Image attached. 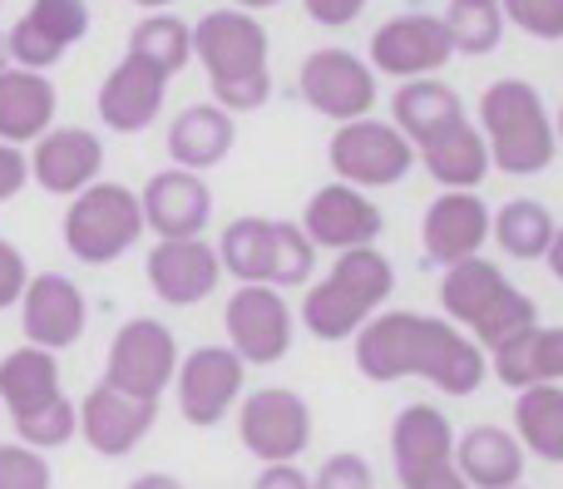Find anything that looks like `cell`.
Wrapping results in <instances>:
<instances>
[{
    "mask_svg": "<svg viewBox=\"0 0 563 489\" xmlns=\"http://www.w3.org/2000/svg\"><path fill=\"white\" fill-rule=\"evenodd\" d=\"M25 184H30V158H25V148L0 144V203H10V198H15Z\"/></svg>",
    "mask_w": 563,
    "mask_h": 489,
    "instance_id": "44",
    "label": "cell"
},
{
    "mask_svg": "<svg viewBox=\"0 0 563 489\" xmlns=\"http://www.w3.org/2000/svg\"><path fill=\"white\" fill-rule=\"evenodd\" d=\"M301 5H307V15L317 20V25L346 30L351 20H361V10H366L371 0H301Z\"/></svg>",
    "mask_w": 563,
    "mask_h": 489,
    "instance_id": "43",
    "label": "cell"
},
{
    "mask_svg": "<svg viewBox=\"0 0 563 489\" xmlns=\"http://www.w3.org/2000/svg\"><path fill=\"white\" fill-rule=\"evenodd\" d=\"M416 164H426V174L440 188H455V193H479V184L489 178V148L470 119H455L450 129H440L430 144L416 148Z\"/></svg>",
    "mask_w": 563,
    "mask_h": 489,
    "instance_id": "26",
    "label": "cell"
},
{
    "mask_svg": "<svg viewBox=\"0 0 563 489\" xmlns=\"http://www.w3.org/2000/svg\"><path fill=\"white\" fill-rule=\"evenodd\" d=\"M218 263L238 287L267 282V273H273V218H233L218 237Z\"/></svg>",
    "mask_w": 563,
    "mask_h": 489,
    "instance_id": "32",
    "label": "cell"
},
{
    "mask_svg": "<svg viewBox=\"0 0 563 489\" xmlns=\"http://www.w3.org/2000/svg\"><path fill=\"white\" fill-rule=\"evenodd\" d=\"M505 20L534 40H563V0H499Z\"/></svg>",
    "mask_w": 563,
    "mask_h": 489,
    "instance_id": "40",
    "label": "cell"
},
{
    "mask_svg": "<svg viewBox=\"0 0 563 489\" xmlns=\"http://www.w3.org/2000/svg\"><path fill=\"white\" fill-rule=\"evenodd\" d=\"M55 396H65L55 352L25 342V346H15V352L0 356V411H5L10 421L40 411V405H49Z\"/></svg>",
    "mask_w": 563,
    "mask_h": 489,
    "instance_id": "28",
    "label": "cell"
},
{
    "mask_svg": "<svg viewBox=\"0 0 563 489\" xmlns=\"http://www.w3.org/2000/svg\"><path fill=\"white\" fill-rule=\"evenodd\" d=\"M327 164L336 174V184L376 193V188H396L416 168V144L390 119L366 114L351 119V124H336V134L327 144Z\"/></svg>",
    "mask_w": 563,
    "mask_h": 489,
    "instance_id": "7",
    "label": "cell"
},
{
    "mask_svg": "<svg viewBox=\"0 0 563 489\" xmlns=\"http://www.w3.org/2000/svg\"><path fill=\"white\" fill-rule=\"evenodd\" d=\"M238 441L263 465H291L311 445V405L291 386H263L238 401Z\"/></svg>",
    "mask_w": 563,
    "mask_h": 489,
    "instance_id": "10",
    "label": "cell"
},
{
    "mask_svg": "<svg viewBox=\"0 0 563 489\" xmlns=\"http://www.w3.org/2000/svg\"><path fill=\"white\" fill-rule=\"evenodd\" d=\"M247 386V366L238 362L233 346H194L174 371V396L178 415L198 431H213L228 421V411H238Z\"/></svg>",
    "mask_w": 563,
    "mask_h": 489,
    "instance_id": "12",
    "label": "cell"
},
{
    "mask_svg": "<svg viewBox=\"0 0 563 489\" xmlns=\"http://www.w3.org/2000/svg\"><path fill=\"white\" fill-rule=\"evenodd\" d=\"M0 421H5V411H0Z\"/></svg>",
    "mask_w": 563,
    "mask_h": 489,
    "instance_id": "54",
    "label": "cell"
},
{
    "mask_svg": "<svg viewBox=\"0 0 563 489\" xmlns=\"http://www.w3.org/2000/svg\"><path fill=\"white\" fill-rule=\"evenodd\" d=\"M515 441L544 465H563V381L529 386L515 401Z\"/></svg>",
    "mask_w": 563,
    "mask_h": 489,
    "instance_id": "30",
    "label": "cell"
},
{
    "mask_svg": "<svg viewBox=\"0 0 563 489\" xmlns=\"http://www.w3.org/2000/svg\"><path fill=\"white\" fill-rule=\"evenodd\" d=\"M129 5H139V10H168V5H178V0H129Z\"/></svg>",
    "mask_w": 563,
    "mask_h": 489,
    "instance_id": "50",
    "label": "cell"
},
{
    "mask_svg": "<svg viewBox=\"0 0 563 489\" xmlns=\"http://www.w3.org/2000/svg\"><path fill=\"white\" fill-rule=\"evenodd\" d=\"M406 489H470V485H465V475H460L455 465H440V470H430L426 480H416V485H406Z\"/></svg>",
    "mask_w": 563,
    "mask_h": 489,
    "instance_id": "46",
    "label": "cell"
},
{
    "mask_svg": "<svg viewBox=\"0 0 563 489\" xmlns=\"http://www.w3.org/2000/svg\"><path fill=\"white\" fill-rule=\"evenodd\" d=\"M5 55H10V65H15V69H35V75H49V69L65 59V49H59L55 40H45L25 15H20L15 25L5 30Z\"/></svg>",
    "mask_w": 563,
    "mask_h": 489,
    "instance_id": "38",
    "label": "cell"
},
{
    "mask_svg": "<svg viewBox=\"0 0 563 489\" xmlns=\"http://www.w3.org/2000/svg\"><path fill=\"white\" fill-rule=\"evenodd\" d=\"M445 30L455 55H495L505 40V10L499 5H450Z\"/></svg>",
    "mask_w": 563,
    "mask_h": 489,
    "instance_id": "34",
    "label": "cell"
},
{
    "mask_svg": "<svg viewBox=\"0 0 563 489\" xmlns=\"http://www.w3.org/2000/svg\"><path fill=\"white\" fill-rule=\"evenodd\" d=\"M238 10H247V15H257V10H273V5H282V0H233Z\"/></svg>",
    "mask_w": 563,
    "mask_h": 489,
    "instance_id": "49",
    "label": "cell"
},
{
    "mask_svg": "<svg viewBox=\"0 0 563 489\" xmlns=\"http://www.w3.org/2000/svg\"><path fill=\"white\" fill-rule=\"evenodd\" d=\"M554 138H559V148H563V109H559V119H554Z\"/></svg>",
    "mask_w": 563,
    "mask_h": 489,
    "instance_id": "52",
    "label": "cell"
},
{
    "mask_svg": "<svg viewBox=\"0 0 563 489\" xmlns=\"http://www.w3.org/2000/svg\"><path fill=\"white\" fill-rule=\"evenodd\" d=\"M297 227L311 237L317 253H351V247H376L386 218H380V208L371 203V193L331 178V184H321L317 193L307 198Z\"/></svg>",
    "mask_w": 563,
    "mask_h": 489,
    "instance_id": "14",
    "label": "cell"
},
{
    "mask_svg": "<svg viewBox=\"0 0 563 489\" xmlns=\"http://www.w3.org/2000/svg\"><path fill=\"white\" fill-rule=\"evenodd\" d=\"M455 119H465V104H460V95L440 75L406 79V85L390 95V124H396L416 148L430 144V138H435L440 129H450Z\"/></svg>",
    "mask_w": 563,
    "mask_h": 489,
    "instance_id": "29",
    "label": "cell"
},
{
    "mask_svg": "<svg viewBox=\"0 0 563 489\" xmlns=\"http://www.w3.org/2000/svg\"><path fill=\"white\" fill-rule=\"evenodd\" d=\"M390 460H396L400 489L426 480L440 465H455V425L435 405H406L390 421Z\"/></svg>",
    "mask_w": 563,
    "mask_h": 489,
    "instance_id": "22",
    "label": "cell"
},
{
    "mask_svg": "<svg viewBox=\"0 0 563 489\" xmlns=\"http://www.w3.org/2000/svg\"><path fill=\"white\" fill-rule=\"evenodd\" d=\"M450 5H499V0H450Z\"/></svg>",
    "mask_w": 563,
    "mask_h": 489,
    "instance_id": "51",
    "label": "cell"
},
{
    "mask_svg": "<svg viewBox=\"0 0 563 489\" xmlns=\"http://www.w3.org/2000/svg\"><path fill=\"white\" fill-rule=\"evenodd\" d=\"M25 20L45 40H55L65 55H69V45H79V40L89 35V5L85 0H30Z\"/></svg>",
    "mask_w": 563,
    "mask_h": 489,
    "instance_id": "37",
    "label": "cell"
},
{
    "mask_svg": "<svg viewBox=\"0 0 563 489\" xmlns=\"http://www.w3.org/2000/svg\"><path fill=\"white\" fill-rule=\"evenodd\" d=\"M10 65V55H5V35H0V69H5Z\"/></svg>",
    "mask_w": 563,
    "mask_h": 489,
    "instance_id": "53",
    "label": "cell"
},
{
    "mask_svg": "<svg viewBox=\"0 0 563 489\" xmlns=\"http://www.w3.org/2000/svg\"><path fill=\"white\" fill-rule=\"evenodd\" d=\"M124 55L148 59L154 69H164V75L174 79L178 69H188V59H194V25H184L178 15L154 10V15H144L134 30H129V49H124Z\"/></svg>",
    "mask_w": 563,
    "mask_h": 489,
    "instance_id": "33",
    "label": "cell"
},
{
    "mask_svg": "<svg viewBox=\"0 0 563 489\" xmlns=\"http://www.w3.org/2000/svg\"><path fill=\"white\" fill-rule=\"evenodd\" d=\"M25 158H30V184H40L55 198L85 193V188L99 184V174H104V144H99V134H89V129H79V124L45 129V134L30 144Z\"/></svg>",
    "mask_w": 563,
    "mask_h": 489,
    "instance_id": "17",
    "label": "cell"
},
{
    "mask_svg": "<svg viewBox=\"0 0 563 489\" xmlns=\"http://www.w3.org/2000/svg\"><path fill=\"white\" fill-rule=\"evenodd\" d=\"M164 144H168L174 168L208 174V168H218L228 154H233L238 124H233V114H228V109H218V104H188L184 114H174Z\"/></svg>",
    "mask_w": 563,
    "mask_h": 489,
    "instance_id": "25",
    "label": "cell"
},
{
    "mask_svg": "<svg viewBox=\"0 0 563 489\" xmlns=\"http://www.w3.org/2000/svg\"><path fill=\"white\" fill-rule=\"evenodd\" d=\"M154 421H158V401H139V396L114 391L104 381L79 401V441L95 455H104V460H124L129 451H139L144 435L154 431Z\"/></svg>",
    "mask_w": 563,
    "mask_h": 489,
    "instance_id": "18",
    "label": "cell"
},
{
    "mask_svg": "<svg viewBox=\"0 0 563 489\" xmlns=\"http://www.w3.org/2000/svg\"><path fill=\"white\" fill-rule=\"evenodd\" d=\"M253 489H311V475L301 470L297 460L291 465H263V475L253 480Z\"/></svg>",
    "mask_w": 563,
    "mask_h": 489,
    "instance_id": "45",
    "label": "cell"
},
{
    "mask_svg": "<svg viewBox=\"0 0 563 489\" xmlns=\"http://www.w3.org/2000/svg\"><path fill=\"white\" fill-rule=\"evenodd\" d=\"M489 376H499L515 391L563 381V326H529L499 352H489Z\"/></svg>",
    "mask_w": 563,
    "mask_h": 489,
    "instance_id": "27",
    "label": "cell"
},
{
    "mask_svg": "<svg viewBox=\"0 0 563 489\" xmlns=\"http://www.w3.org/2000/svg\"><path fill=\"white\" fill-rule=\"evenodd\" d=\"M366 65L386 79H426V75H440V69L455 59V45H450V30H445V15H390L386 25H376L371 35V49H366Z\"/></svg>",
    "mask_w": 563,
    "mask_h": 489,
    "instance_id": "13",
    "label": "cell"
},
{
    "mask_svg": "<svg viewBox=\"0 0 563 489\" xmlns=\"http://www.w3.org/2000/svg\"><path fill=\"white\" fill-rule=\"evenodd\" d=\"M89 326V302L65 273H35L20 292V332L30 346L69 352Z\"/></svg>",
    "mask_w": 563,
    "mask_h": 489,
    "instance_id": "16",
    "label": "cell"
},
{
    "mask_svg": "<svg viewBox=\"0 0 563 489\" xmlns=\"http://www.w3.org/2000/svg\"><path fill=\"white\" fill-rule=\"evenodd\" d=\"M25 282H30L25 253H20L15 243H5V237H0V312L20 307V292H25Z\"/></svg>",
    "mask_w": 563,
    "mask_h": 489,
    "instance_id": "42",
    "label": "cell"
},
{
    "mask_svg": "<svg viewBox=\"0 0 563 489\" xmlns=\"http://www.w3.org/2000/svg\"><path fill=\"white\" fill-rule=\"evenodd\" d=\"M223 332L243 366H277L297 342V312L287 307V297L277 287L247 282L228 297Z\"/></svg>",
    "mask_w": 563,
    "mask_h": 489,
    "instance_id": "11",
    "label": "cell"
},
{
    "mask_svg": "<svg viewBox=\"0 0 563 489\" xmlns=\"http://www.w3.org/2000/svg\"><path fill=\"white\" fill-rule=\"evenodd\" d=\"M129 489H188V485L178 480V475H168V470H148V475H134Z\"/></svg>",
    "mask_w": 563,
    "mask_h": 489,
    "instance_id": "47",
    "label": "cell"
},
{
    "mask_svg": "<svg viewBox=\"0 0 563 489\" xmlns=\"http://www.w3.org/2000/svg\"><path fill=\"white\" fill-rule=\"evenodd\" d=\"M297 95L307 99V109H317L331 124H351L366 119L380 99V75L361 55L341 45H321L301 59L297 69Z\"/></svg>",
    "mask_w": 563,
    "mask_h": 489,
    "instance_id": "9",
    "label": "cell"
},
{
    "mask_svg": "<svg viewBox=\"0 0 563 489\" xmlns=\"http://www.w3.org/2000/svg\"><path fill=\"white\" fill-rule=\"evenodd\" d=\"M144 277H148L158 302L198 307L218 292L223 263H218V247L208 243V237H158V243L148 247Z\"/></svg>",
    "mask_w": 563,
    "mask_h": 489,
    "instance_id": "15",
    "label": "cell"
},
{
    "mask_svg": "<svg viewBox=\"0 0 563 489\" xmlns=\"http://www.w3.org/2000/svg\"><path fill=\"white\" fill-rule=\"evenodd\" d=\"M164 99H168L164 69H154L139 55H124L104 75V85H99L95 109H99V119H104L109 134H144V129L164 114Z\"/></svg>",
    "mask_w": 563,
    "mask_h": 489,
    "instance_id": "20",
    "label": "cell"
},
{
    "mask_svg": "<svg viewBox=\"0 0 563 489\" xmlns=\"http://www.w3.org/2000/svg\"><path fill=\"white\" fill-rule=\"evenodd\" d=\"M525 445L505 425H475L455 435V470L465 475L470 489H515L525 485Z\"/></svg>",
    "mask_w": 563,
    "mask_h": 489,
    "instance_id": "24",
    "label": "cell"
},
{
    "mask_svg": "<svg viewBox=\"0 0 563 489\" xmlns=\"http://www.w3.org/2000/svg\"><path fill=\"white\" fill-rule=\"evenodd\" d=\"M317 273V247L297 223H273V273L267 287H301Z\"/></svg>",
    "mask_w": 563,
    "mask_h": 489,
    "instance_id": "36",
    "label": "cell"
},
{
    "mask_svg": "<svg viewBox=\"0 0 563 489\" xmlns=\"http://www.w3.org/2000/svg\"><path fill=\"white\" fill-rule=\"evenodd\" d=\"M311 489H376V470H371L366 455H331V460H321V470L311 475Z\"/></svg>",
    "mask_w": 563,
    "mask_h": 489,
    "instance_id": "41",
    "label": "cell"
},
{
    "mask_svg": "<svg viewBox=\"0 0 563 489\" xmlns=\"http://www.w3.org/2000/svg\"><path fill=\"white\" fill-rule=\"evenodd\" d=\"M554 213L539 198H509L505 208L489 213V237L499 243V253H509L515 263H534V257L549 253L554 243Z\"/></svg>",
    "mask_w": 563,
    "mask_h": 489,
    "instance_id": "31",
    "label": "cell"
},
{
    "mask_svg": "<svg viewBox=\"0 0 563 489\" xmlns=\"http://www.w3.org/2000/svg\"><path fill=\"white\" fill-rule=\"evenodd\" d=\"M79 435V405L69 401V396H55L49 405H40V411L30 415H15V441L30 445V451H59V445H69Z\"/></svg>",
    "mask_w": 563,
    "mask_h": 489,
    "instance_id": "35",
    "label": "cell"
},
{
    "mask_svg": "<svg viewBox=\"0 0 563 489\" xmlns=\"http://www.w3.org/2000/svg\"><path fill=\"white\" fill-rule=\"evenodd\" d=\"M440 307H445V322H455L485 356L499 352L505 342H515L529 326H539L534 297L519 292L489 257H465V263L445 267Z\"/></svg>",
    "mask_w": 563,
    "mask_h": 489,
    "instance_id": "5",
    "label": "cell"
},
{
    "mask_svg": "<svg viewBox=\"0 0 563 489\" xmlns=\"http://www.w3.org/2000/svg\"><path fill=\"white\" fill-rule=\"evenodd\" d=\"M544 263H549V273H554L559 282H563V227H554V243H549Z\"/></svg>",
    "mask_w": 563,
    "mask_h": 489,
    "instance_id": "48",
    "label": "cell"
},
{
    "mask_svg": "<svg viewBox=\"0 0 563 489\" xmlns=\"http://www.w3.org/2000/svg\"><path fill=\"white\" fill-rule=\"evenodd\" d=\"M55 485V470L40 451L20 441H5L0 445V489H49Z\"/></svg>",
    "mask_w": 563,
    "mask_h": 489,
    "instance_id": "39",
    "label": "cell"
},
{
    "mask_svg": "<svg viewBox=\"0 0 563 489\" xmlns=\"http://www.w3.org/2000/svg\"><path fill=\"white\" fill-rule=\"evenodd\" d=\"M273 40L267 25L247 10H208L194 25V59L203 65L208 89H213V104L228 114H253L273 99Z\"/></svg>",
    "mask_w": 563,
    "mask_h": 489,
    "instance_id": "2",
    "label": "cell"
},
{
    "mask_svg": "<svg viewBox=\"0 0 563 489\" xmlns=\"http://www.w3.org/2000/svg\"><path fill=\"white\" fill-rule=\"evenodd\" d=\"M390 292H396V267L380 247H351L336 253L327 277L307 287L301 297V326L317 342H346L376 312H386Z\"/></svg>",
    "mask_w": 563,
    "mask_h": 489,
    "instance_id": "4",
    "label": "cell"
},
{
    "mask_svg": "<svg viewBox=\"0 0 563 489\" xmlns=\"http://www.w3.org/2000/svg\"><path fill=\"white\" fill-rule=\"evenodd\" d=\"M59 237H65L69 257L85 263V267L119 263V257L134 253L139 237H144V208H139V193L129 184L99 178V184H89L85 193L69 198Z\"/></svg>",
    "mask_w": 563,
    "mask_h": 489,
    "instance_id": "6",
    "label": "cell"
},
{
    "mask_svg": "<svg viewBox=\"0 0 563 489\" xmlns=\"http://www.w3.org/2000/svg\"><path fill=\"white\" fill-rule=\"evenodd\" d=\"M489 213H495V208H489L479 193L440 188V198L426 208V223H420L426 263L455 267V263H465V257H479L489 243Z\"/></svg>",
    "mask_w": 563,
    "mask_h": 489,
    "instance_id": "19",
    "label": "cell"
},
{
    "mask_svg": "<svg viewBox=\"0 0 563 489\" xmlns=\"http://www.w3.org/2000/svg\"><path fill=\"white\" fill-rule=\"evenodd\" d=\"M178 362H184L178 336L168 332L158 316H129L114 332V342H109L104 386L139 396V401H158V396L174 386Z\"/></svg>",
    "mask_w": 563,
    "mask_h": 489,
    "instance_id": "8",
    "label": "cell"
},
{
    "mask_svg": "<svg viewBox=\"0 0 563 489\" xmlns=\"http://www.w3.org/2000/svg\"><path fill=\"white\" fill-rule=\"evenodd\" d=\"M139 208H144V233L154 237H203L213 223V193L188 168L154 174L139 188Z\"/></svg>",
    "mask_w": 563,
    "mask_h": 489,
    "instance_id": "21",
    "label": "cell"
},
{
    "mask_svg": "<svg viewBox=\"0 0 563 489\" xmlns=\"http://www.w3.org/2000/svg\"><path fill=\"white\" fill-rule=\"evenodd\" d=\"M55 109L59 95L49 85V75H35V69H0V144H35L45 129H55Z\"/></svg>",
    "mask_w": 563,
    "mask_h": 489,
    "instance_id": "23",
    "label": "cell"
},
{
    "mask_svg": "<svg viewBox=\"0 0 563 489\" xmlns=\"http://www.w3.org/2000/svg\"><path fill=\"white\" fill-rule=\"evenodd\" d=\"M515 489H525V485H515Z\"/></svg>",
    "mask_w": 563,
    "mask_h": 489,
    "instance_id": "55",
    "label": "cell"
},
{
    "mask_svg": "<svg viewBox=\"0 0 563 489\" xmlns=\"http://www.w3.org/2000/svg\"><path fill=\"white\" fill-rule=\"evenodd\" d=\"M351 342H356V371L376 386L416 376L440 396H475L489 376V356L445 316L376 312Z\"/></svg>",
    "mask_w": 563,
    "mask_h": 489,
    "instance_id": "1",
    "label": "cell"
},
{
    "mask_svg": "<svg viewBox=\"0 0 563 489\" xmlns=\"http://www.w3.org/2000/svg\"><path fill=\"white\" fill-rule=\"evenodd\" d=\"M475 129L485 134L489 148V168L509 178H534L554 164L559 138H554V114H549L539 85L509 75L479 95V114Z\"/></svg>",
    "mask_w": 563,
    "mask_h": 489,
    "instance_id": "3",
    "label": "cell"
}]
</instances>
